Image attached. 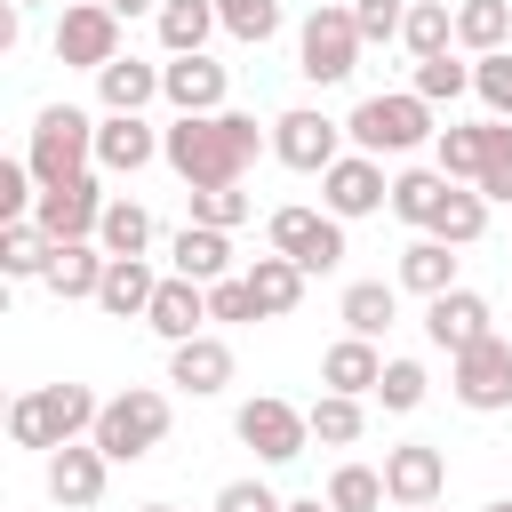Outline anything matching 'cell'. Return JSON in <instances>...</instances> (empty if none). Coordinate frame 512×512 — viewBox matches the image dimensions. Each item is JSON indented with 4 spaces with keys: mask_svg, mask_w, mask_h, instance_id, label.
Listing matches in <instances>:
<instances>
[{
    "mask_svg": "<svg viewBox=\"0 0 512 512\" xmlns=\"http://www.w3.org/2000/svg\"><path fill=\"white\" fill-rule=\"evenodd\" d=\"M344 120H328V112H312V104H288L280 120H272V160L280 168H296V176H328L336 160H344Z\"/></svg>",
    "mask_w": 512,
    "mask_h": 512,
    "instance_id": "ba28073f",
    "label": "cell"
},
{
    "mask_svg": "<svg viewBox=\"0 0 512 512\" xmlns=\"http://www.w3.org/2000/svg\"><path fill=\"white\" fill-rule=\"evenodd\" d=\"M216 16H224V32L248 40V48H264V40L280 32V0H216Z\"/></svg>",
    "mask_w": 512,
    "mask_h": 512,
    "instance_id": "b9f144b4",
    "label": "cell"
},
{
    "mask_svg": "<svg viewBox=\"0 0 512 512\" xmlns=\"http://www.w3.org/2000/svg\"><path fill=\"white\" fill-rule=\"evenodd\" d=\"M48 48H56V64L104 72V64L120 56V16H112L104 0H72V8L56 16V32H48Z\"/></svg>",
    "mask_w": 512,
    "mask_h": 512,
    "instance_id": "8fae6325",
    "label": "cell"
},
{
    "mask_svg": "<svg viewBox=\"0 0 512 512\" xmlns=\"http://www.w3.org/2000/svg\"><path fill=\"white\" fill-rule=\"evenodd\" d=\"M104 272H112V256L96 248V240H56V264H48V296L56 304H96V288H104Z\"/></svg>",
    "mask_w": 512,
    "mask_h": 512,
    "instance_id": "603a6c76",
    "label": "cell"
},
{
    "mask_svg": "<svg viewBox=\"0 0 512 512\" xmlns=\"http://www.w3.org/2000/svg\"><path fill=\"white\" fill-rule=\"evenodd\" d=\"M376 384H384V352H376L368 336H336V344L320 352V392H344V400H376Z\"/></svg>",
    "mask_w": 512,
    "mask_h": 512,
    "instance_id": "7402d4cb",
    "label": "cell"
},
{
    "mask_svg": "<svg viewBox=\"0 0 512 512\" xmlns=\"http://www.w3.org/2000/svg\"><path fill=\"white\" fill-rule=\"evenodd\" d=\"M136 512H176V504H136Z\"/></svg>",
    "mask_w": 512,
    "mask_h": 512,
    "instance_id": "816d5d0a",
    "label": "cell"
},
{
    "mask_svg": "<svg viewBox=\"0 0 512 512\" xmlns=\"http://www.w3.org/2000/svg\"><path fill=\"white\" fill-rule=\"evenodd\" d=\"M456 48L464 56L512 48V0H456Z\"/></svg>",
    "mask_w": 512,
    "mask_h": 512,
    "instance_id": "1f68e13d",
    "label": "cell"
},
{
    "mask_svg": "<svg viewBox=\"0 0 512 512\" xmlns=\"http://www.w3.org/2000/svg\"><path fill=\"white\" fill-rule=\"evenodd\" d=\"M232 432H240V448H256V464H296V456L312 448V416H304L296 400H272V392L240 400Z\"/></svg>",
    "mask_w": 512,
    "mask_h": 512,
    "instance_id": "9c48e42d",
    "label": "cell"
},
{
    "mask_svg": "<svg viewBox=\"0 0 512 512\" xmlns=\"http://www.w3.org/2000/svg\"><path fill=\"white\" fill-rule=\"evenodd\" d=\"M232 368H240V360H232V344H224L216 328L192 336V344H168V384L192 392V400H216V392L232 384Z\"/></svg>",
    "mask_w": 512,
    "mask_h": 512,
    "instance_id": "d6986e66",
    "label": "cell"
},
{
    "mask_svg": "<svg viewBox=\"0 0 512 512\" xmlns=\"http://www.w3.org/2000/svg\"><path fill=\"white\" fill-rule=\"evenodd\" d=\"M160 96L176 104V120H200V112H224L232 104V72L216 56H168L160 64Z\"/></svg>",
    "mask_w": 512,
    "mask_h": 512,
    "instance_id": "2e32d148",
    "label": "cell"
},
{
    "mask_svg": "<svg viewBox=\"0 0 512 512\" xmlns=\"http://www.w3.org/2000/svg\"><path fill=\"white\" fill-rule=\"evenodd\" d=\"M360 24H352V0H320L304 24H296V72L312 80V88H336V80H352L360 72Z\"/></svg>",
    "mask_w": 512,
    "mask_h": 512,
    "instance_id": "277c9868",
    "label": "cell"
},
{
    "mask_svg": "<svg viewBox=\"0 0 512 512\" xmlns=\"http://www.w3.org/2000/svg\"><path fill=\"white\" fill-rule=\"evenodd\" d=\"M160 160V128L144 112H104L96 120V176H144Z\"/></svg>",
    "mask_w": 512,
    "mask_h": 512,
    "instance_id": "e0dca14e",
    "label": "cell"
},
{
    "mask_svg": "<svg viewBox=\"0 0 512 512\" xmlns=\"http://www.w3.org/2000/svg\"><path fill=\"white\" fill-rule=\"evenodd\" d=\"M352 24H360V40H368V48H384V40H400L408 0H352Z\"/></svg>",
    "mask_w": 512,
    "mask_h": 512,
    "instance_id": "bcb514c9",
    "label": "cell"
},
{
    "mask_svg": "<svg viewBox=\"0 0 512 512\" xmlns=\"http://www.w3.org/2000/svg\"><path fill=\"white\" fill-rule=\"evenodd\" d=\"M400 48H408L416 64H424V56H448V48H456V8H448V0H408Z\"/></svg>",
    "mask_w": 512,
    "mask_h": 512,
    "instance_id": "d6a6232c",
    "label": "cell"
},
{
    "mask_svg": "<svg viewBox=\"0 0 512 512\" xmlns=\"http://www.w3.org/2000/svg\"><path fill=\"white\" fill-rule=\"evenodd\" d=\"M152 32L168 56H208V32H224V16H216V0H160Z\"/></svg>",
    "mask_w": 512,
    "mask_h": 512,
    "instance_id": "4316f807",
    "label": "cell"
},
{
    "mask_svg": "<svg viewBox=\"0 0 512 512\" xmlns=\"http://www.w3.org/2000/svg\"><path fill=\"white\" fill-rule=\"evenodd\" d=\"M448 392H456V408H472V416H504V408H512V344L488 336V344L456 352V360H448Z\"/></svg>",
    "mask_w": 512,
    "mask_h": 512,
    "instance_id": "30bf717a",
    "label": "cell"
},
{
    "mask_svg": "<svg viewBox=\"0 0 512 512\" xmlns=\"http://www.w3.org/2000/svg\"><path fill=\"white\" fill-rule=\"evenodd\" d=\"M472 96L488 104V120H512V48L472 56Z\"/></svg>",
    "mask_w": 512,
    "mask_h": 512,
    "instance_id": "7bdbcfd3",
    "label": "cell"
},
{
    "mask_svg": "<svg viewBox=\"0 0 512 512\" xmlns=\"http://www.w3.org/2000/svg\"><path fill=\"white\" fill-rule=\"evenodd\" d=\"M392 280H400L408 296H424V304H432V296H448V288H464V280H456V248H448V240H432V232H416V240L400 248V272H392Z\"/></svg>",
    "mask_w": 512,
    "mask_h": 512,
    "instance_id": "d4e9b609",
    "label": "cell"
},
{
    "mask_svg": "<svg viewBox=\"0 0 512 512\" xmlns=\"http://www.w3.org/2000/svg\"><path fill=\"white\" fill-rule=\"evenodd\" d=\"M168 272H176V280H200V288L232 280V232H216V224L168 232Z\"/></svg>",
    "mask_w": 512,
    "mask_h": 512,
    "instance_id": "ffe728a7",
    "label": "cell"
},
{
    "mask_svg": "<svg viewBox=\"0 0 512 512\" xmlns=\"http://www.w3.org/2000/svg\"><path fill=\"white\" fill-rule=\"evenodd\" d=\"M104 480H112V456H104L96 440H72V448L48 456V496H56L64 512H96V504H104Z\"/></svg>",
    "mask_w": 512,
    "mask_h": 512,
    "instance_id": "ac0fdd59",
    "label": "cell"
},
{
    "mask_svg": "<svg viewBox=\"0 0 512 512\" xmlns=\"http://www.w3.org/2000/svg\"><path fill=\"white\" fill-rule=\"evenodd\" d=\"M480 160H488V120H448L432 136V168L448 184H480Z\"/></svg>",
    "mask_w": 512,
    "mask_h": 512,
    "instance_id": "83f0119b",
    "label": "cell"
},
{
    "mask_svg": "<svg viewBox=\"0 0 512 512\" xmlns=\"http://www.w3.org/2000/svg\"><path fill=\"white\" fill-rule=\"evenodd\" d=\"M264 240H272V256H288L304 280H320V272L344 264V224H336L328 208H272Z\"/></svg>",
    "mask_w": 512,
    "mask_h": 512,
    "instance_id": "52a82bcc",
    "label": "cell"
},
{
    "mask_svg": "<svg viewBox=\"0 0 512 512\" xmlns=\"http://www.w3.org/2000/svg\"><path fill=\"white\" fill-rule=\"evenodd\" d=\"M8 8H40V0H8Z\"/></svg>",
    "mask_w": 512,
    "mask_h": 512,
    "instance_id": "f5cc1de1",
    "label": "cell"
},
{
    "mask_svg": "<svg viewBox=\"0 0 512 512\" xmlns=\"http://www.w3.org/2000/svg\"><path fill=\"white\" fill-rule=\"evenodd\" d=\"M448 192H456V184H448L440 168H400V176H392V216L416 224V232H432L440 208H448Z\"/></svg>",
    "mask_w": 512,
    "mask_h": 512,
    "instance_id": "f1b7e54d",
    "label": "cell"
},
{
    "mask_svg": "<svg viewBox=\"0 0 512 512\" xmlns=\"http://www.w3.org/2000/svg\"><path fill=\"white\" fill-rule=\"evenodd\" d=\"M240 280L256 288V304H264V320H288V312L304 304V272H296L288 256H248V264H240Z\"/></svg>",
    "mask_w": 512,
    "mask_h": 512,
    "instance_id": "4dcf8cb0",
    "label": "cell"
},
{
    "mask_svg": "<svg viewBox=\"0 0 512 512\" xmlns=\"http://www.w3.org/2000/svg\"><path fill=\"white\" fill-rule=\"evenodd\" d=\"M216 512H288V496H272L264 480H224L216 488Z\"/></svg>",
    "mask_w": 512,
    "mask_h": 512,
    "instance_id": "7dc6e473",
    "label": "cell"
},
{
    "mask_svg": "<svg viewBox=\"0 0 512 512\" xmlns=\"http://www.w3.org/2000/svg\"><path fill=\"white\" fill-rule=\"evenodd\" d=\"M104 8H112L120 24H128V16H160V0H104Z\"/></svg>",
    "mask_w": 512,
    "mask_h": 512,
    "instance_id": "c3c4849f",
    "label": "cell"
},
{
    "mask_svg": "<svg viewBox=\"0 0 512 512\" xmlns=\"http://www.w3.org/2000/svg\"><path fill=\"white\" fill-rule=\"evenodd\" d=\"M480 512H512V496H496V504H480Z\"/></svg>",
    "mask_w": 512,
    "mask_h": 512,
    "instance_id": "f907efd6",
    "label": "cell"
},
{
    "mask_svg": "<svg viewBox=\"0 0 512 512\" xmlns=\"http://www.w3.org/2000/svg\"><path fill=\"white\" fill-rule=\"evenodd\" d=\"M424 512H440V504H424Z\"/></svg>",
    "mask_w": 512,
    "mask_h": 512,
    "instance_id": "db71d44e",
    "label": "cell"
},
{
    "mask_svg": "<svg viewBox=\"0 0 512 512\" xmlns=\"http://www.w3.org/2000/svg\"><path fill=\"white\" fill-rule=\"evenodd\" d=\"M144 328H152L160 344H192V336H208V288L168 272L160 296H152V312H144Z\"/></svg>",
    "mask_w": 512,
    "mask_h": 512,
    "instance_id": "44dd1931",
    "label": "cell"
},
{
    "mask_svg": "<svg viewBox=\"0 0 512 512\" xmlns=\"http://www.w3.org/2000/svg\"><path fill=\"white\" fill-rule=\"evenodd\" d=\"M408 88L424 96V104H456V96H472V64L448 48V56H424L416 72H408Z\"/></svg>",
    "mask_w": 512,
    "mask_h": 512,
    "instance_id": "74e56055",
    "label": "cell"
},
{
    "mask_svg": "<svg viewBox=\"0 0 512 512\" xmlns=\"http://www.w3.org/2000/svg\"><path fill=\"white\" fill-rule=\"evenodd\" d=\"M328 504L336 512H384L392 496H384V464H336L328 472Z\"/></svg>",
    "mask_w": 512,
    "mask_h": 512,
    "instance_id": "8d00e7d4",
    "label": "cell"
},
{
    "mask_svg": "<svg viewBox=\"0 0 512 512\" xmlns=\"http://www.w3.org/2000/svg\"><path fill=\"white\" fill-rule=\"evenodd\" d=\"M48 264H56V240L24 216V224H0V272L8 280H48Z\"/></svg>",
    "mask_w": 512,
    "mask_h": 512,
    "instance_id": "e575fe53",
    "label": "cell"
},
{
    "mask_svg": "<svg viewBox=\"0 0 512 512\" xmlns=\"http://www.w3.org/2000/svg\"><path fill=\"white\" fill-rule=\"evenodd\" d=\"M104 208H112V192H104V176L88 168V176H64V184H48V192H40V208H32V224H40L48 240H96Z\"/></svg>",
    "mask_w": 512,
    "mask_h": 512,
    "instance_id": "7c38bea8",
    "label": "cell"
},
{
    "mask_svg": "<svg viewBox=\"0 0 512 512\" xmlns=\"http://www.w3.org/2000/svg\"><path fill=\"white\" fill-rule=\"evenodd\" d=\"M304 416H312V440H320V448H352V440L368 432V408H360V400H344V392H320Z\"/></svg>",
    "mask_w": 512,
    "mask_h": 512,
    "instance_id": "d590c367",
    "label": "cell"
},
{
    "mask_svg": "<svg viewBox=\"0 0 512 512\" xmlns=\"http://www.w3.org/2000/svg\"><path fill=\"white\" fill-rule=\"evenodd\" d=\"M480 232H488V200H480V184H456V192H448V208H440V224H432V240L472 248Z\"/></svg>",
    "mask_w": 512,
    "mask_h": 512,
    "instance_id": "f35d334b",
    "label": "cell"
},
{
    "mask_svg": "<svg viewBox=\"0 0 512 512\" xmlns=\"http://www.w3.org/2000/svg\"><path fill=\"white\" fill-rule=\"evenodd\" d=\"M96 416H104V400H96L88 384H32V392H16V400H8V440H16V448L56 456V448L88 440V432H96Z\"/></svg>",
    "mask_w": 512,
    "mask_h": 512,
    "instance_id": "7a4b0ae2",
    "label": "cell"
},
{
    "mask_svg": "<svg viewBox=\"0 0 512 512\" xmlns=\"http://www.w3.org/2000/svg\"><path fill=\"white\" fill-rule=\"evenodd\" d=\"M384 496H392L400 512L440 504V496H448V456H440L432 440H400V448H384Z\"/></svg>",
    "mask_w": 512,
    "mask_h": 512,
    "instance_id": "5bb4252c",
    "label": "cell"
},
{
    "mask_svg": "<svg viewBox=\"0 0 512 512\" xmlns=\"http://www.w3.org/2000/svg\"><path fill=\"white\" fill-rule=\"evenodd\" d=\"M256 152H272V128H256V112H240V104L200 112V120H168V128H160V160L184 176V192L240 184V176L256 168Z\"/></svg>",
    "mask_w": 512,
    "mask_h": 512,
    "instance_id": "6da1fadb",
    "label": "cell"
},
{
    "mask_svg": "<svg viewBox=\"0 0 512 512\" xmlns=\"http://www.w3.org/2000/svg\"><path fill=\"white\" fill-rule=\"evenodd\" d=\"M336 320H344V336H384L392 320H400V280H352L344 296H336Z\"/></svg>",
    "mask_w": 512,
    "mask_h": 512,
    "instance_id": "484cf974",
    "label": "cell"
},
{
    "mask_svg": "<svg viewBox=\"0 0 512 512\" xmlns=\"http://www.w3.org/2000/svg\"><path fill=\"white\" fill-rule=\"evenodd\" d=\"M184 200H192V216H184V224H216V232L248 224V208H256L240 184H208V192H184Z\"/></svg>",
    "mask_w": 512,
    "mask_h": 512,
    "instance_id": "ab89813d",
    "label": "cell"
},
{
    "mask_svg": "<svg viewBox=\"0 0 512 512\" xmlns=\"http://www.w3.org/2000/svg\"><path fill=\"white\" fill-rule=\"evenodd\" d=\"M96 248H104V256H144V248H152V208L128 200V192H112V208H104V224H96Z\"/></svg>",
    "mask_w": 512,
    "mask_h": 512,
    "instance_id": "836d02e7",
    "label": "cell"
},
{
    "mask_svg": "<svg viewBox=\"0 0 512 512\" xmlns=\"http://www.w3.org/2000/svg\"><path fill=\"white\" fill-rule=\"evenodd\" d=\"M288 512H336L328 496H288Z\"/></svg>",
    "mask_w": 512,
    "mask_h": 512,
    "instance_id": "681fc988",
    "label": "cell"
},
{
    "mask_svg": "<svg viewBox=\"0 0 512 512\" xmlns=\"http://www.w3.org/2000/svg\"><path fill=\"white\" fill-rule=\"evenodd\" d=\"M320 208H328L336 224H360V216L392 208V176H384V160H368V152H344V160L320 176Z\"/></svg>",
    "mask_w": 512,
    "mask_h": 512,
    "instance_id": "4fadbf2b",
    "label": "cell"
},
{
    "mask_svg": "<svg viewBox=\"0 0 512 512\" xmlns=\"http://www.w3.org/2000/svg\"><path fill=\"white\" fill-rule=\"evenodd\" d=\"M24 168L40 176V192L64 184V176H88V168H96V120H88L80 104H40L32 144H24Z\"/></svg>",
    "mask_w": 512,
    "mask_h": 512,
    "instance_id": "5b68a950",
    "label": "cell"
},
{
    "mask_svg": "<svg viewBox=\"0 0 512 512\" xmlns=\"http://www.w3.org/2000/svg\"><path fill=\"white\" fill-rule=\"evenodd\" d=\"M168 416H176V408H168V392L128 384V392H112V400H104V416H96V432H88V440H96L112 464H144V456L168 440Z\"/></svg>",
    "mask_w": 512,
    "mask_h": 512,
    "instance_id": "8992f818",
    "label": "cell"
},
{
    "mask_svg": "<svg viewBox=\"0 0 512 512\" xmlns=\"http://www.w3.org/2000/svg\"><path fill=\"white\" fill-rule=\"evenodd\" d=\"M96 96H104V112H144V104L160 96V64H144V56H112V64L96 72Z\"/></svg>",
    "mask_w": 512,
    "mask_h": 512,
    "instance_id": "f546056e",
    "label": "cell"
},
{
    "mask_svg": "<svg viewBox=\"0 0 512 512\" xmlns=\"http://www.w3.org/2000/svg\"><path fill=\"white\" fill-rule=\"evenodd\" d=\"M424 336L456 360V352H472V344H488V336H496V304H488L480 288H448V296H432V304H424Z\"/></svg>",
    "mask_w": 512,
    "mask_h": 512,
    "instance_id": "9a60e30c",
    "label": "cell"
},
{
    "mask_svg": "<svg viewBox=\"0 0 512 512\" xmlns=\"http://www.w3.org/2000/svg\"><path fill=\"white\" fill-rule=\"evenodd\" d=\"M160 280H168V272H152V256H112V272H104V288H96V312L144 320L152 296H160Z\"/></svg>",
    "mask_w": 512,
    "mask_h": 512,
    "instance_id": "cb8c5ba5",
    "label": "cell"
},
{
    "mask_svg": "<svg viewBox=\"0 0 512 512\" xmlns=\"http://www.w3.org/2000/svg\"><path fill=\"white\" fill-rule=\"evenodd\" d=\"M208 320H224V328H240V320H264V304H256V288L232 272V280H216L208 288Z\"/></svg>",
    "mask_w": 512,
    "mask_h": 512,
    "instance_id": "f6af8a7d",
    "label": "cell"
},
{
    "mask_svg": "<svg viewBox=\"0 0 512 512\" xmlns=\"http://www.w3.org/2000/svg\"><path fill=\"white\" fill-rule=\"evenodd\" d=\"M344 136H352V152L384 160V152H416V144H432L440 120H432V104H424L416 88H392V96H360L352 120H344Z\"/></svg>",
    "mask_w": 512,
    "mask_h": 512,
    "instance_id": "3957f363",
    "label": "cell"
},
{
    "mask_svg": "<svg viewBox=\"0 0 512 512\" xmlns=\"http://www.w3.org/2000/svg\"><path fill=\"white\" fill-rule=\"evenodd\" d=\"M424 392H432L424 360H384V384H376V400H384L392 416H416V408H424Z\"/></svg>",
    "mask_w": 512,
    "mask_h": 512,
    "instance_id": "60d3db41",
    "label": "cell"
},
{
    "mask_svg": "<svg viewBox=\"0 0 512 512\" xmlns=\"http://www.w3.org/2000/svg\"><path fill=\"white\" fill-rule=\"evenodd\" d=\"M480 200H512V120H488V160H480Z\"/></svg>",
    "mask_w": 512,
    "mask_h": 512,
    "instance_id": "ee69618b",
    "label": "cell"
}]
</instances>
